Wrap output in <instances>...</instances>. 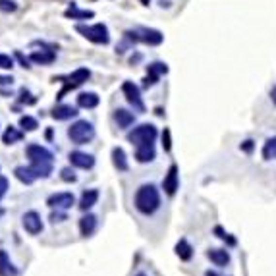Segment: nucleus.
I'll use <instances>...</instances> for the list:
<instances>
[{
  "mask_svg": "<svg viewBox=\"0 0 276 276\" xmlns=\"http://www.w3.org/2000/svg\"><path fill=\"white\" fill-rule=\"evenodd\" d=\"M25 153H27V158H29V168L35 174L37 180H41V178L45 180L52 174V168H54L52 151H48L46 147H43L39 143H29Z\"/></svg>",
  "mask_w": 276,
  "mask_h": 276,
  "instance_id": "f257e3e1",
  "label": "nucleus"
},
{
  "mask_svg": "<svg viewBox=\"0 0 276 276\" xmlns=\"http://www.w3.org/2000/svg\"><path fill=\"white\" fill-rule=\"evenodd\" d=\"M134 207L141 215L151 216L160 209V191L154 184H143L139 185L134 195Z\"/></svg>",
  "mask_w": 276,
  "mask_h": 276,
  "instance_id": "f03ea898",
  "label": "nucleus"
},
{
  "mask_svg": "<svg viewBox=\"0 0 276 276\" xmlns=\"http://www.w3.org/2000/svg\"><path fill=\"white\" fill-rule=\"evenodd\" d=\"M76 31L81 33L87 41L95 43V45H108L110 43V35H108V27L105 23H95V25H76Z\"/></svg>",
  "mask_w": 276,
  "mask_h": 276,
  "instance_id": "7ed1b4c3",
  "label": "nucleus"
},
{
  "mask_svg": "<svg viewBox=\"0 0 276 276\" xmlns=\"http://www.w3.org/2000/svg\"><path fill=\"white\" fill-rule=\"evenodd\" d=\"M68 138L76 145H85L95 139V128L87 120H77L68 128Z\"/></svg>",
  "mask_w": 276,
  "mask_h": 276,
  "instance_id": "20e7f679",
  "label": "nucleus"
},
{
  "mask_svg": "<svg viewBox=\"0 0 276 276\" xmlns=\"http://www.w3.org/2000/svg\"><path fill=\"white\" fill-rule=\"evenodd\" d=\"M156 136H158V132L153 124H141L138 128H134L126 138L134 147H138V145H143V143H154Z\"/></svg>",
  "mask_w": 276,
  "mask_h": 276,
  "instance_id": "39448f33",
  "label": "nucleus"
},
{
  "mask_svg": "<svg viewBox=\"0 0 276 276\" xmlns=\"http://www.w3.org/2000/svg\"><path fill=\"white\" fill-rule=\"evenodd\" d=\"M122 93H124L126 101L134 107V110H138V112H145V103H143V99H141V91H139V87L134 83V81H124V85H122Z\"/></svg>",
  "mask_w": 276,
  "mask_h": 276,
  "instance_id": "423d86ee",
  "label": "nucleus"
},
{
  "mask_svg": "<svg viewBox=\"0 0 276 276\" xmlns=\"http://www.w3.org/2000/svg\"><path fill=\"white\" fill-rule=\"evenodd\" d=\"M46 205L50 209H62V211H68L76 205V197L74 193L70 191H58V193H52L46 197Z\"/></svg>",
  "mask_w": 276,
  "mask_h": 276,
  "instance_id": "0eeeda50",
  "label": "nucleus"
},
{
  "mask_svg": "<svg viewBox=\"0 0 276 276\" xmlns=\"http://www.w3.org/2000/svg\"><path fill=\"white\" fill-rule=\"evenodd\" d=\"M21 226H23V230L29 234V236H37V234H41L43 232V218H41V215L37 213V211H27L23 216H21Z\"/></svg>",
  "mask_w": 276,
  "mask_h": 276,
  "instance_id": "6e6552de",
  "label": "nucleus"
},
{
  "mask_svg": "<svg viewBox=\"0 0 276 276\" xmlns=\"http://www.w3.org/2000/svg\"><path fill=\"white\" fill-rule=\"evenodd\" d=\"M91 77V72L87 70V68H77L76 72H72L68 77H66V85H64V89L60 91V95H58V99L66 93V91H70V89H76V87H79V85H83L87 79Z\"/></svg>",
  "mask_w": 276,
  "mask_h": 276,
  "instance_id": "1a4fd4ad",
  "label": "nucleus"
},
{
  "mask_svg": "<svg viewBox=\"0 0 276 276\" xmlns=\"http://www.w3.org/2000/svg\"><path fill=\"white\" fill-rule=\"evenodd\" d=\"M180 170H178V164H170V168H168V172H166V176H164V180H162V189H164V193L166 195H176V191L180 189V174H178Z\"/></svg>",
  "mask_w": 276,
  "mask_h": 276,
  "instance_id": "9d476101",
  "label": "nucleus"
},
{
  "mask_svg": "<svg viewBox=\"0 0 276 276\" xmlns=\"http://www.w3.org/2000/svg\"><path fill=\"white\" fill-rule=\"evenodd\" d=\"M68 158H70L72 166L81 168V170H91L95 166V156L89 153H83V151H72Z\"/></svg>",
  "mask_w": 276,
  "mask_h": 276,
  "instance_id": "9b49d317",
  "label": "nucleus"
},
{
  "mask_svg": "<svg viewBox=\"0 0 276 276\" xmlns=\"http://www.w3.org/2000/svg\"><path fill=\"white\" fill-rule=\"evenodd\" d=\"M97 226H99V218H97L93 213H87V215H83V216L79 218V234H81L83 238H91V236L95 234Z\"/></svg>",
  "mask_w": 276,
  "mask_h": 276,
  "instance_id": "f8f14e48",
  "label": "nucleus"
},
{
  "mask_svg": "<svg viewBox=\"0 0 276 276\" xmlns=\"http://www.w3.org/2000/svg\"><path fill=\"white\" fill-rule=\"evenodd\" d=\"M99 197H101L99 189H95V187H91V189H85V191L81 193V199H79V203H77L79 211H83V213H89V211H91V209L97 205Z\"/></svg>",
  "mask_w": 276,
  "mask_h": 276,
  "instance_id": "ddd939ff",
  "label": "nucleus"
},
{
  "mask_svg": "<svg viewBox=\"0 0 276 276\" xmlns=\"http://www.w3.org/2000/svg\"><path fill=\"white\" fill-rule=\"evenodd\" d=\"M166 72H168V68H166V64H162V62H154V64L147 66L145 87H149V85H154V83L158 81V77H160L162 74H166Z\"/></svg>",
  "mask_w": 276,
  "mask_h": 276,
  "instance_id": "4468645a",
  "label": "nucleus"
},
{
  "mask_svg": "<svg viewBox=\"0 0 276 276\" xmlns=\"http://www.w3.org/2000/svg\"><path fill=\"white\" fill-rule=\"evenodd\" d=\"M156 156V151H154V143H143L136 147V160L145 164V162H153Z\"/></svg>",
  "mask_w": 276,
  "mask_h": 276,
  "instance_id": "2eb2a0df",
  "label": "nucleus"
},
{
  "mask_svg": "<svg viewBox=\"0 0 276 276\" xmlns=\"http://www.w3.org/2000/svg\"><path fill=\"white\" fill-rule=\"evenodd\" d=\"M138 33L139 35V41H143L145 45H151V46H156V45H160L162 41H164V35L160 33V31H156V29H147V27H143V29H139Z\"/></svg>",
  "mask_w": 276,
  "mask_h": 276,
  "instance_id": "dca6fc26",
  "label": "nucleus"
},
{
  "mask_svg": "<svg viewBox=\"0 0 276 276\" xmlns=\"http://www.w3.org/2000/svg\"><path fill=\"white\" fill-rule=\"evenodd\" d=\"M50 116L54 120H72L77 116V108L72 107V105H58L54 107V110L50 112Z\"/></svg>",
  "mask_w": 276,
  "mask_h": 276,
  "instance_id": "f3484780",
  "label": "nucleus"
},
{
  "mask_svg": "<svg viewBox=\"0 0 276 276\" xmlns=\"http://www.w3.org/2000/svg\"><path fill=\"white\" fill-rule=\"evenodd\" d=\"M31 60L41 64V66H46V64H52L56 60V52L52 48H41V50H33L31 52Z\"/></svg>",
  "mask_w": 276,
  "mask_h": 276,
  "instance_id": "a211bd4d",
  "label": "nucleus"
},
{
  "mask_svg": "<svg viewBox=\"0 0 276 276\" xmlns=\"http://www.w3.org/2000/svg\"><path fill=\"white\" fill-rule=\"evenodd\" d=\"M114 120H116L120 130H128L136 122V116H134V112H130L126 108H116L114 110Z\"/></svg>",
  "mask_w": 276,
  "mask_h": 276,
  "instance_id": "6ab92c4d",
  "label": "nucleus"
},
{
  "mask_svg": "<svg viewBox=\"0 0 276 276\" xmlns=\"http://www.w3.org/2000/svg\"><path fill=\"white\" fill-rule=\"evenodd\" d=\"M112 164L118 172H128L130 164H128V156H126V151L122 147H114L112 149Z\"/></svg>",
  "mask_w": 276,
  "mask_h": 276,
  "instance_id": "aec40b11",
  "label": "nucleus"
},
{
  "mask_svg": "<svg viewBox=\"0 0 276 276\" xmlns=\"http://www.w3.org/2000/svg\"><path fill=\"white\" fill-rule=\"evenodd\" d=\"M17 267L12 263V259H10V255L4 251V249H0V276H17Z\"/></svg>",
  "mask_w": 276,
  "mask_h": 276,
  "instance_id": "412c9836",
  "label": "nucleus"
},
{
  "mask_svg": "<svg viewBox=\"0 0 276 276\" xmlns=\"http://www.w3.org/2000/svg\"><path fill=\"white\" fill-rule=\"evenodd\" d=\"M207 257L211 259V263H215L216 267H226L230 263V253L226 249H209Z\"/></svg>",
  "mask_w": 276,
  "mask_h": 276,
  "instance_id": "4be33fe9",
  "label": "nucleus"
},
{
  "mask_svg": "<svg viewBox=\"0 0 276 276\" xmlns=\"http://www.w3.org/2000/svg\"><path fill=\"white\" fill-rule=\"evenodd\" d=\"M23 138H25V132H23V130H17L15 126H8L6 132L2 134V143H4V145H14V143L21 141Z\"/></svg>",
  "mask_w": 276,
  "mask_h": 276,
  "instance_id": "5701e85b",
  "label": "nucleus"
},
{
  "mask_svg": "<svg viewBox=\"0 0 276 276\" xmlns=\"http://www.w3.org/2000/svg\"><path fill=\"white\" fill-rule=\"evenodd\" d=\"M99 103H101L99 95L91 93V91L79 93V97H77V107H81V108H95V107H99Z\"/></svg>",
  "mask_w": 276,
  "mask_h": 276,
  "instance_id": "b1692460",
  "label": "nucleus"
},
{
  "mask_svg": "<svg viewBox=\"0 0 276 276\" xmlns=\"http://www.w3.org/2000/svg\"><path fill=\"white\" fill-rule=\"evenodd\" d=\"M64 15H66V17H72V19H89V17L95 15V12H93V10H79V8L76 6V2H72V6L64 12Z\"/></svg>",
  "mask_w": 276,
  "mask_h": 276,
  "instance_id": "393cba45",
  "label": "nucleus"
},
{
  "mask_svg": "<svg viewBox=\"0 0 276 276\" xmlns=\"http://www.w3.org/2000/svg\"><path fill=\"white\" fill-rule=\"evenodd\" d=\"M176 255L180 257V261H189L193 257V247L189 245V242L185 238H182L178 244H176Z\"/></svg>",
  "mask_w": 276,
  "mask_h": 276,
  "instance_id": "a878e982",
  "label": "nucleus"
},
{
  "mask_svg": "<svg viewBox=\"0 0 276 276\" xmlns=\"http://www.w3.org/2000/svg\"><path fill=\"white\" fill-rule=\"evenodd\" d=\"M14 174H15V178L21 182V184H25V185H31L37 178H35V174L31 172V168H29V164L27 166H17L15 170H14Z\"/></svg>",
  "mask_w": 276,
  "mask_h": 276,
  "instance_id": "bb28decb",
  "label": "nucleus"
},
{
  "mask_svg": "<svg viewBox=\"0 0 276 276\" xmlns=\"http://www.w3.org/2000/svg\"><path fill=\"white\" fill-rule=\"evenodd\" d=\"M19 128H21L23 132H35V130L39 128V122H37V118L25 114V116L19 118Z\"/></svg>",
  "mask_w": 276,
  "mask_h": 276,
  "instance_id": "cd10ccee",
  "label": "nucleus"
},
{
  "mask_svg": "<svg viewBox=\"0 0 276 276\" xmlns=\"http://www.w3.org/2000/svg\"><path fill=\"white\" fill-rule=\"evenodd\" d=\"M276 156V138H271L267 139V143H265V147H263V158L265 160H271V158H275Z\"/></svg>",
  "mask_w": 276,
  "mask_h": 276,
  "instance_id": "c85d7f7f",
  "label": "nucleus"
},
{
  "mask_svg": "<svg viewBox=\"0 0 276 276\" xmlns=\"http://www.w3.org/2000/svg\"><path fill=\"white\" fill-rule=\"evenodd\" d=\"M60 178H62V182H68V184H76L77 182V176H76L72 166H64L60 170Z\"/></svg>",
  "mask_w": 276,
  "mask_h": 276,
  "instance_id": "c756f323",
  "label": "nucleus"
},
{
  "mask_svg": "<svg viewBox=\"0 0 276 276\" xmlns=\"http://www.w3.org/2000/svg\"><path fill=\"white\" fill-rule=\"evenodd\" d=\"M64 220H68V215L62 211V209H52V213H50V222L52 224H56V222H64Z\"/></svg>",
  "mask_w": 276,
  "mask_h": 276,
  "instance_id": "7c9ffc66",
  "label": "nucleus"
},
{
  "mask_svg": "<svg viewBox=\"0 0 276 276\" xmlns=\"http://www.w3.org/2000/svg\"><path fill=\"white\" fill-rule=\"evenodd\" d=\"M15 10H17V4L14 0H0V12L10 14V12H15Z\"/></svg>",
  "mask_w": 276,
  "mask_h": 276,
  "instance_id": "2f4dec72",
  "label": "nucleus"
},
{
  "mask_svg": "<svg viewBox=\"0 0 276 276\" xmlns=\"http://www.w3.org/2000/svg\"><path fill=\"white\" fill-rule=\"evenodd\" d=\"M12 68H14V58L0 52V70H12Z\"/></svg>",
  "mask_w": 276,
  "mask_h": 276,
  "instance_id": "473e14b6",
  "label": "nucleus"
},
{
  "mask_svg": "<svg viewBox=\"0 0 276 276\" xmlns=\"http://www.w3.org/2000/svg\"><path fill=\"white\" fill-rule=\"evenodd\" d=\"M8 189H10V182H8V178H6V176H0V201L4 199V195L8 193Z\"/></svg>",
  "mask_w": 276,
  "mask_h": 276,
  "instance_id": "72a5a7b5",
  "label": "nucleus"
},
{
  "mask_svg": "<svg viewBox=\"0 0 276 276\" xmlns=\"http://www.w3.org/2000/svg\"><path fill=\"white\" fill-rule=\"evenodd\" d=\"M162 147H164L166 153H170V149H172V143H170V130H164V134H162Z\"/></svg>",
  "mask_w": 276,
  "mask_h": 276,
  "instance_id": "f704fd0d",
  "label": "nucleus"
},
{
  "mask_svg": "<svg viewBox=\"0 0 276 276\" xmlns=\"http://www.w3.org/2000/svg\"><path fill=\"white\" fill-rule=\"evenodd\" d=\"M240 149H242L244 153H253L255 145H253V141H251V139H247V141H244V143L240 145Z\"/></svg>",
  "mask_w": 276,
  "mask_h": 276,
  "instance_id": "c9c22d12",
  "label": "nucleus"
},
{
  "mask_svg": "<svg viewBox=\"0 0 276 276\" xmlns=\"http://www.w3.org/2000/svg\"><path fill=\"white\" fill-rule=\"evenodd\" d=\"M14 77L12 76H0V85H12Z\"/></svg>",
  "mask_w": 276,
  "mask_h": 276,
  "instance_id": "e433bc0d",
  "label": "nucleus"
},
{
  "mask_svg": "<svg viewBox=\"0 0 276 276\" xmlns=\"http://www.w3.org/2000/svg\"><path fill=\"white\" fill-rule=\"evenodd\" d=\"M15 56H17V60L21 62V66H23V68H29V60H27V58H23V54H21V52H15Z\"/></svg>",
  "mask_w": 276,
  "mask_h": 276,
  "instance_id": "4c0bfd02",
  "label": "nucleus"
},
{
  "mask_svg": "<svg viewBox=\"0 0 276 276\" xmlns=\"http://www.w3.org/2000/svg\"><path fill=\"white\" fill-rule=\"evenodd\" d=\"M271 99H273V103L276 105V87H273V91H271Z\"/></svg>",
  "mask_w": 276,
  "mask_h": 276,
  "instance_id": "58836bf2",
  "label": "nucleus"
},
{
  "mask_svg": "<svg viewBox=\"0 0 276 276\" xmlns=\"http://www.w3.org/2000/svg\"><path fill=\"white\" fill-rule=\"evenodd\" d=\"M205 276H218V275H216L215 271H207V273H205Z\"/></svg>",
  "mask_w": 276,
  "mask_h": 276,
  "instance_id": "ea45409f",
  "label": "nucleus"
},
{
  "mask_svg": "<svg viewBox=\"0 0 276 276\" xmlns=\"http://www.w3.org/2000/svg\"><path fill=\"white\" fill-rule=\"evenodd\" d=\"M141 2H143V4H149V0H141Z\"/></svg>",
  "mask_w": 276,
  "mask_h": 276,
  "instance_id": "a19ab883",
  "label": "nucleus"
},
{
  "mask_svg": "<svg viewBox=\"0 0 276 276\" xmlns=\"http://www.w3.org/2000/svg\"><path fill=\"white\" fill-rule=\"evenodd\" d=\"M138 276H147V275H143V273H139V275Z\"/></svg>",
  "mask_w": 276,
  "mask_h": 276,
  "instance_id": "79ce46f5",
  "label": "nucleus"
}]
</instances>
